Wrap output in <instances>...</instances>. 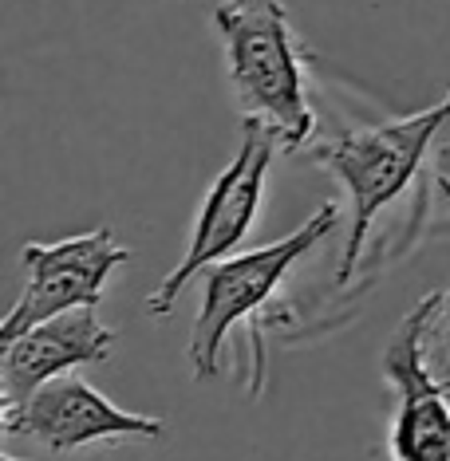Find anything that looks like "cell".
Returning <instances> with one entry per match:
<instances>
[{
  "label": "cell",
  "instance_id": "5",
  "mask_svg": "<svg viewBox=\"0 0 450 461\" xmlns=\"http://www.w3.org/2000/svg\"><path fill=\"white\" fill-rule=\"evenodd\" d=\"M20 260H24L28 280L0 323V348L36 323H48L79 308H96L115 268L131 260V249H123L111 229H91V233L51 240V245L28 240L20 249Z\"/></svg>",
  "mask_w": 450,
  "mask_h": 461
},
{
  "label": "cell",
  "instance_id": "1",
  "mask_svg": "<svg viewBox=\"0 0 450 461\" xmlns=\"http://www.w3.org/2000/svg\"><path fill=\"white\" fill-rule=\"evenodd\" d=\"M225 76L245 122L273 131L280 150H308L317 139L305 48H300L285 0H222L214 8Z\"/></svg>",
  "mask_w": 450,
  "mask_h": 461
},
{
  "label": "cell",
  "instance_id": "3",
  "mask_svg": "<svg viewBox=\"0 0 450 461\" xmlns=\"http://www.w3.org/2000/svg\"><path fill=\"white\" fill-rule=\"evenodd\" d=\"M340 221V205L324 202L317 213H308V221L297 233L273 240V245L249 249L229 260H217L214 268H206V288H202V312L194 320L190 343H186V359H190V375L197 383L217 379L222 371V348L229 339V331L242 320L257 316L273 292L285 285V276L292 272L300 257H308L324 237L336 229Z\"/></svg>",
  "mask_w": 450,
  "mask_h": 461
},
{
  "label": "cell",
  "instance_id": "4",
  "mask_svg": "<svg viewBox=\"0 0 450 461\" xmlns=\"http://www.w3.org/2000/svg\"><path fill=\"white\" fill-rule=\"evenodd\" d=\"M277 150H280V142L273 131L257 127V122H245L242 127V146H237V154L229 158V166L214 177L209 194L202 197V209H197V221H194V233H190V245H186L182 260L146 296V312L151 316H170L178 296H182L197 272L214 268L217 260H229L237 253V245L257 225L261 202H265L269 166H273Z\"/></svg>",
  "mask_w": 450,
  "mask_h": 461
},
{
  "label": "cell",
  "instance_id": "7",
  "mask_svg": "<svg viewBox=\"0 0 450 461\" xmlns=\"http://www.w3.org/2000/svg\"><path fill=\"white\" fill-rule=\"evenodd\" d=\"M427 300H418L395 328L383 351V375L395 386L391 457L395 461H450V402L438 391L423 355Z\"/></svg>",
  "mask_w": 450,
  "mask_h": 461
},
{
  "label": "cell",
  "instance_id": "6",
  "mask_svg": "<svg viewBox=\"0 0 450 461\" xmlns=\"http://www.w3.org/2000/svg\"><path fill=\"white\" fill-rule=\"evenodd\" d=\"M0 429L8 438H24L51 449V454H76L87 446L115 442H159L166 434L162 418L119 411L107 394L79 375H60L40 386L32 398L16 406H0Z\"/></svg>",
  "mask_w": 450,
  "mask_h": 461
},
{
  "label": "cell",
  "instance_id": "2",
  "mask_svg": "<svg viewBox=\"0 0 450 461\" xmlns=\"http://www.w3.org/2000/svg\"><path fill=\"white\" fill-rule=\"evenodd\" d=\"M446 122H450V91L415 114L372 122V127H344L336 134H328V139H312L308 158L336 177L340 190L348 194V209H352L348 245H344L340 272H336L340 288L355 276V265L363 257L375 217L395 197L407 194V185L418 177L438 131Z\"/></svg>",
  "mask_w": 450,
  "mask_h": 461
},
{
  "label": "cell",
  "instance_id": "8",
  "mask_svg": "<svg viewBox=\"0 0 450 461\" xmlns=\"http://www.w3.org/2000/svg\"><path fill=\"white\" fill-rule=\"evenodd\" d=\"M115 348V331L99 323L96 308H79L48 323H36L0 351V406H16L32 398L60 375L76 366L103 363Z\"/></svg>",
  "mask_w": 450,
  "mask_h": 461
},
{
  "label": "cell",
  "instance_id": "10",
  "mask_svg": "<svg viewBox=\"0 0 450 461\" xmlns=\"http://www.w3.org/2000/svg\"><path fill=\"white\" fill-rule=\"evenodd\" d=\"M435 166H438V177H446L450 182V142L438 146V154H435Z\"/></svg>",
  "mask_w": 450,
  "mask_h": 461
},
{
  "label": "cell",
  "instance_id": "9",
  "mask_svg": "<svg viewBox=\"0 0 450 461\" xmlns=\"http://www.w3.org/2000/svg\"><path fill=\"white\" fill-rule=\"evenodd\" d=\"M438 190H443L446 205H450V182L446 177H435ZM423 355H427V366H431L438 391L446 394L450 402V292H431L427 296V331H423Z\"/></svg>",
  "mask_w": 450,
  "mask_h": 461
}]
</instances>
